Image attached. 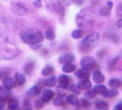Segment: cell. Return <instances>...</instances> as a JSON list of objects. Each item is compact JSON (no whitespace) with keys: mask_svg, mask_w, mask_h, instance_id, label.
Wrapping results in <instances>:
<instances>
[{"mask_svg":"<svg viewBox=\"0 0 122 110\" xmlns=\"http://www.w3.org/2000/svg\"><path fill=\"white\" fill-rule=\"evenodd\" d=\"M94 18L88 9H82L76 17V23L82 29H90L94 25Z\"/></svg>","mask_w":122,"mask_h":110,"instance_id":"obj_1","label":"cell"},{"mask_svg":"<svg viewBox=\"0 0 122 110\" xmlns=\"http://www.w3.org/2000/svg\"><path fill=\"white\" fill-rule=\"evenodd\" d=\"M21 40L29 45H35L43 40V34L39 30H28L21 33Z\"/></svg>","mask_w":122,"mask_h":110,"instance_id":"obj_2","label":"cell"},{"mask_svg":"<svg viewBox=\"0 0 122 110\" xmlns=\"http://www.w3.org/2000/svg\"><path fill=\"white\" fill-rule=\"evenodd\" d=\"M98 40H99V34L97 32H92L90 34L86 35V38L82 41L81 50L86 52L91 50L92 48L98 42Z\"/></svg>","mask_w":122,"mask_h":110,"instance_id":"obj_3","label":"cell"},{"mask_svg":"<svg viewBox=\"0 0 122 110\" xmlns=\"http://www.w3.org/2000/svg\"><path fill=\"white\" fill-rule=\"evenodd\" d=\"M81 66L86 71L93 70L96 66V60L91 56H85L81 60Z\"/></svg>","mask_w":122,"mask_h":110,"instance_id":"obj_4","label":"cell"},{"mask_svg":"<svg viewBox=\"0 0 122 110\" xmlns=\"http://www.w3.org/2000/svg\"><path fill=\"white\" fill-rule=\"evenodd\" d=\"M12 12L17 16H24L28 13V7L23 3H13L11 6Z\"/></svg>","mask_w":122,"mask_h":110,"instance_id":"obj_5","label":"cell"},{"mask_svg":"<svg viewBox=\"0 0 122 110\" xmlns=\"http://www.w3.org/2000/svg\"><path fill=\"white\" fill-rule=\"evenodd\" d=\"M51 9L52 11H54L57 15H59L60 17H62L64 15V6L63 4L60 1H51V4H50Z\"/></svg>","mask_w":122,"mask_h":110,"instance_id":"obj_6","label":"cell"},{"mask_svg":"<svg viewBox=\"0 0 122 110\" xmlns=\"http://www.w3.org/2000/svg\"><path fill=\"white\" fill-rule=\"evenodd\" d=\"M74 61V55L73 53H65V54H62L59 57L58 61L60 63H70V62H73Z\"/></svg>","mask_w":122,"mask_h":110,"instance_id":"obj_7","label":"cell"},{"mask_svg":"<svg viewBox=\"0 0 122 110\" xmlns=\"http://www.w3.org/2000/svg\"><path fill=\"white\" fill-rule=\"evenodd\" d=\"M113 6L112 2H107V6H102L100 9H99V15L100 16H103V17H107L111 14V8Z\"/></svg>","mask_w":122,"mask_h":110,"instance_id":"obj_8","label":"cell"},{"mask_svg":"<svg viewBox=\"0 0 122 110\" xmlns=\"http://www.w3.org/2000/svg\"><path fill=\"white\" fill-rule=\"evenodd\" d=\"M91 82L88 79H85V80H81L80 82H78V84L76 85V87L79 89V90H88L91 88Z\"/></svg>","mask_w":122,"mask_h":110,"instance_id":"obj_9","label":"cell"},{"mask_svg":"<svg viewBox=\"0 0 122 110\" xmlns=\"http://www.w3.org/2000/svg\"><path fill=\"white\" fill-rule=\"evenodd\" d=\"M58 82H59V85H60V87L61 88H68L69 85H70V78L69 76L65 75V74H61V76L59 77L58 79Z\"/></svg>","mask_w":122,"mask_h":110,"instance_id":"obj_10","label":"cell"},{"mask_svg":"<svg viewBox=\"0 0 122 110\" xmlns=\"http://www.w3.org/2000/svg\"><path fill=\"white\" fill-rule=\"evenodd\" d=\"M3 85H4V87L6 89H7V90L13 89V88H15L16 86L18 85L17 83H16L15 78H10V77H7V78H6V79L4 80Z\"/></svg>","mask_w":122,"mask_h":110,"instance_id":"obj_11","label":"cell"},{"mask_svg":"<svg viewBox=\"0 0 122 110\" xmlns=\"http://www.w3.org/2000/svg\"><path fill=\"white\" fill-rule=\"evenodd\" d=\"M54 96V94L53 91L50 90V89H46L42 92V95H41V100H42L44 103H48L50 102Z\"/></svg>","mask_w":122,"mask_h":110,"instance_id":"obj_12","label":"cell"},{"mask_svg":"<svg viewBox=\"0 0 122 110\" xmlns=\"http://www.w3.org/2000/svg\"><path fill=\"white\" fill-rule=\"evenodd\" d=\"M75 76L78 77V78L81 80L89 79V77H90V73H89V71H86V70L82 68V69L77 70V71L75 72Z\"/></svg>","mask_w":122,"mask_h":110,"instance_id":"obj_13","label":"cell"},{"mask_svg":"<svg viewBox=\"0 0 122 110\" xmlns=\"http://www.w3.org/2000/svg\"><path fill=\"white\" fill-rule=\"evenodd\" d=\"M93 81L96 84H101L105 81V76L104 74L101 73L100 71H95L93 73Z\"/></svg>","mask_w":122,"mask_h":110,"instance_id":"obj_14","label":"cell"},{"mask_svg":"<svg viewBox=\"0 0 122 110\" xmlns=\"http://www.w3.org/2000/svg\"><path fill=\"white\" fill-rule=\"evenodd\" d=\"M41 88L42 85H41L40 84H37L33 87H31L30 89L28 92V95H31V96H35V95H39L41 93Z\"/></svg>","mask_w":122,"mask_h":110,"instance_id":"obj_15","label":"cell"},{"mask_svg":"<svg viewBox=\"0 0 122 110\" xmlns=\"http://www.w3.org/2000/svg\"><path fill=\"white\" fill-rule=\"evenodd\" d=\"M7 105L9 110H18V100L17 98H9L7 101Z\"/></svg>","mask_w":122,"mask_h":110,"instance_id":"obj_16","label":"cell"},{"mask_svg":"<svg viewBox=\"0 0 122 110\" xmlns=\"http://www.w3.org/2000/svg\"><path fill=\"white\" fill-rule=\"evenodd\" d=\"M66 102L69 105H77L79 104V99L75 95H68L66 97Z\"/></svg>","mask_w":122,"mask_h":110,"instance_id":"obj_17","label":"cell"},{"mask_svg":"<svg viewBox=\"0 0 122 110\" xmlns=\"http://www.w3.org/2000/svg\"><path fill=\"white\" fill-rule=\"evenodd\" d=\"M96 106H97V109H100V110H107L108 109V104H107V102H106L104 100H97L96 101Z\"/></svg>","mask_w":122,"mask_h":110,"instance_id":"obj_18","label":"cell"},{"mask_svg":"<svg viewBox=\"0 0 122 110\" xmlns=\"http://www.w3.org/2000/svg\"><path fill=\"white\" fill-rule=\"evenodd\" d=\"M15 80H16V83L18 85H23L25 83H26V77L22 73H17L15 74Z\"/></svg>","mask_w":122,"mask_h":110,"instance_id":"obj_19","label":"cell"},{"mask_svg":"<svg viewBox=\"0 0 122 110\" xmlns=\"http://www.w3.org/2000/svg\"><path fill=\"white\" fill-rule=\"evenodd\" d=\"M74 70H76V66L74 64H73L72 62H70V63H64L63 66H62V71L64 73H72Z\"/></svg>","mask_w":122,"mask_h":110,"instance_id":"obj_20","label":"cell"},{"mask_svg":"<svg viewBox=\"0 0 122 110\" xmlns=\"http://www.w3.org/2000/svg\"><path fill=\"white\" fill-rule=\"evenodd\" d=\"M117 91L116 90V88H112V89H107L106 92H104L103 95L105 97H115L117 95Z\"/></svg>","mask_w":122,"mask_h":110,"instance_id":"obj_21","label":"cell"},{"mask_svg":"<svg viewBox=\"0 0 122 110\" xmlns=\"http://www.w3.org/2000/svg\"><path fill=\"white\" fill-rule=\"evenodd\" d=\"M43 83H44L45 85L48 86V87H52V86H54L56 85L57 79H56V77H54V76H51L49 78H47Z\"/></svg>","mask_w":122,"mask_h":110,"instance_id":"obj_22","label":"cell"},{"mask_svg":"<svg viewBox=\"0 0 122 110\" xmlns=\"http://www.w3.org/2000/svg\"><path fill=\"white\" fill-rule=\"evenodd\" d=\"M108 85L111 88H117L121 85V81L119 79H117V78H112L108 81Z\"/></svg>","mask_w":122,"mask_h":110,"instance_id":"obj_23","label":"cell"},{"mask_svg":"<svg viewBox=\"0 0 122 110\" xmlns=\"http://www.w3.org/2000/svg\"><path fill=\"white\" fill-rule=\"evenodd\" d=\"M53 70H54V68L52 67L51 65H46L45 67L42 69V75L43 76H49L51 75V73H53Z\"/></svg>","mask_w":122,"mask_h":110,"instance_id":"obj_24","label":"cell"},{"mask_svg":"<svg viewBox=\"0 0 122 110\" xmlns=\"http://www.w3.org/2000/svg\"><path fill=\"white\" fill-rule=\"evenodd\" d=\"M85 35V30H82V29H78V30H75L73 31L72 33V37L73 39H80Z\"/></svg>","mask_w":122,"mask_h":110,"instance_id":"obj_25","label":"cell"},{"mask_svg":"<svg viewBox=\"0 0 122 110\" xmlns=\"http://www.w3.org/2000/svg\"><path fill=\"white\" fill-rule=\"evenodd\" d=\"M107 90V87L103 85H100L98 84L97 85H96L94 87V91L96 92V94H100V95H103L104 92H106Z\"/></svg>","mask_w":122,"mask_h":110,"instance_id":"obj_26","label":"cell"},{"mask_svg":"<svg viewBox=\"0 0 122 110\" xmlns=\"http://www.w3.org/2000/svg\"><path fill=\"white\" fill-rule=\"evenodd\" d=\"M45 37H46V39L49 40H53L55 39L54 30H53L51 28L48 29V30H46V33H45Z\"/></svg>","mask_w":122,"mask_h":110,"instance_id":"obj_27","label":"cell"},{"mask_svg":"<svg viewBox=\"0 0 122 110\" xmlns=\"http://www.w3.org/2000/svg\"><path fill=\"white\" fill-rule=\"evenodd\" d=\"M54 104L57 105H64V102H63V95H59L56 99L54 100Z\"/></svg>","mask_w":122,"mask_h":110,"instance_id":"obj_28","label":"cell"},{"mask_svg":"<svg viewBox=\"0 0 122 110\" xmlns=\"http://www.w3.org/2000/svg\"><path fill=\"white\" fill-rule=\"evenodd\" d=\"M33 69H34L33 63H32V62H30V63H28V64L25 66V73H27V74H30L31 72L33 71Z\"/></svg>","mask_w":122,"mask_h":110,"instance_id":"obj_29","label":"cell"},{"mask_svg":"<svg viewBox=\"0 0 122 110\" xmlns=\"http://www.w3.org/2000/svg\"><path fill=\"white\" fill-rule=\"evenodd\" d=\"M96 92L94 91V90H88V91L86 92V94H85V95H86V98H93L96 96Z\"/></svg>","mask_w":122,"mask_h":110,"instance_id":"obj_30","label":"cell"},{"mask_svg":"<svg viewBox=\"0 0 122 110\" xmlns=\"http://www.w3.org/2000/svg\"><path fill=\"white\" fill-rule=\"evenodd\" d=\"M80 103H81V105H82V106L86 107V108H88V107L91 105V103H90V102H89L87 99H81Z\"/></svg>","mask_w":122,"mask_h":110,"instance_id":"obj_31","label":"cell"},{"mask_svg":"<svg viewBox=\"0 0 122 110\" xmlns=\"http://www.w3.org/2000/svg\"><path fill=\"white\" fill-rule=\"evenodd\" d=\"M43 102L41 99H40V100H38V101H36V104H35V106H36V109L38 110H41V108L43 107Z\"/></svg>","mask_w":122,"mask_h":110,"instance_id":"obj_32","label":"cell"},{"mask_svg":"<svg viewBox=\"0 0 122 110\" xmlns=\"http://www.w3.org/2000/svg\"><path fill=\"white\" fill-rule=\"evenodd\" d=\"M117 14L120 18H122V4H119L117 7Z\"/></svg>","mask_w":122,"mask_h":110,"instance_id":"obj_33","label":"cell"},{"mask_svg":"<svg viewBox=\"0 0 122 110\" xmlns=\"http://www.w3.org/2000/svg\"><path fill=\"white\" fill-rule=\"evenodd\" d=\"M113 110H122V101L118 102V103L114 106V109Z\"/></svg>","mask_w":122,"mask_h":110,"instance_id":"obj_34","label":"cell"},{"mask_svg":"<svg viewBox=\"0 0 122 110\" xmlns=\"http://www.w3.org/2000/svg\"><path fill=\"white\" fill-rule=\"evenodd\" d=\"M33 4H34V6H36L37 8H40L41 6V0H35Z\"/></svg>","mask_w":122,"mask_h":110,"instance_id":"obj_35","label":"cell"},{"mask_svg":"<svg viewBox=\"0 0 122 110\" xmlns=\"http://www.w3.org/2000/svg\"><path fill=\"white\" fill-rule=\"evenodd\" d=\"M116 25H117V28L121 29L122 28V18H119V19H117V20Z\"/></svg>","mask_w":122,"mask_h":110,"instance_id":"obj_36","label":"cell"},{"mask_svg":"<svg viewBox=\"0 0 122 110\" xmlns=\"http://www.w3.org/2000/svg\"><path fill=\"white\" fill-rule=\"evenodd\" d=\"M61 3H63V4H65V5H71V3H73V1L72 0H61Z\"/></svg>","mask_w":122,"mask_h":110,"instance_id":"obj_37","label":"cell"},{"mask_svg":"<svg viewBox=\"0 0 122 110\" xmlns=\"http://www.w3.org/2000/svg\"><path fill=\"white\" fill-rule=\"evenodd\" d=\"M72 1H73V3L76 4V5H81L84 2V0H72Z\"/></svg>","mask_w":122,"mask_h":110,"instance_id":"obj_38","label":"cell"},{"mask_svg":"<svg viewBox=\"0 0 122 110\" xmlns=\"http://www.w3.org/2000/svg\"><path fill=\"white\" fill-rule=\"evenodd\" d=\"M27 110H32V109H27Z\"/></svg>","mask_w":122,"mask_h":110,"instance_id":"obj_39","label":"cell"}]
</instances>
